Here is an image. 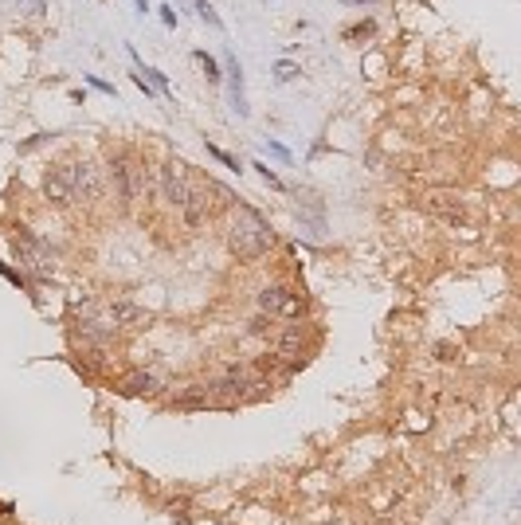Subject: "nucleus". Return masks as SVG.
I'll use <instances>...</instances> for the list:
<instances>
[{
  "mask_svg": "<svg viewBox=\"0 0 521 525\" xmlns=\"http://www.w3.org/2000/svg\"><path fill=\"white\" fill-rule=\"evenodd\" d=\"M228 244H231V251H235L239 259H259V255L271 247V228H267V220H263L255 208L239 204L235 212H231Z\"/></svg>",
  "mask_w": 521,
  "mask_h": 525,
  "instance_id": "nucleus-1",
  "label": "nucleus"
},
{
  "mask_svg": "<svg viewBox=\"0 0 521 525\" xmlns=\"http://www.w3.org/2000/svg\"><path fill=\"white\" fill-rule=\"evenodd\" d=\"M59 177L67 181L75 200H95L102 192V181H98V169L86 165V161H75V165H59Z\"/></svg>",
  "mask_w": 521,
  "mask_h": 525,
  "instance_id": "nucleus-2",
  "label": "nucleus"
},
{
  "mask_svg": "<svg viewBox=\"0 0 521 525\" xmlns=\"http://www.w3.org/2000/svg\"><path fill=\"white\" fill-rule=\"evenodd\" d=\"M259 310L271 314V318H302V298L286 286H267V290H259Z\"/></svg>",
  "mask_w": 521,
  "mask_h": 525,
  "instance_id": "nucleus-3",
  "label": "nucleus"
},
{
  "mask_svg": "<svg viewBox=\"0 0 521 525\" xmlns=\"http://www.w3.org/2000/svg\"><path fill=\"white\" fill-rule=\"evenodd\" d=\"M114 177H118V188L126 200H141L149 188V177H146V165H134V161H118L114 165Z\"/></svg>",
  "mask_w": 521,
  "mask_h": 525,
  "instance_id": "nucleus-4",
  "label": "nucleus"
},
{
  "mask_svg": "<svg viewBox=\"0 0 521 525\" xmlns=\"http://www.w3.org/2000/svg\"><path fill=\"white\" fill-rule=\"evenodd\" d=\"M184 165H161V172H157V188H161V196L169 200V204H177L181 208L184 204V196H188V181H184Z\"/></svg>",
  "mask_w": 521,
  "mask_h": 525,
  "instance_id": "nucleus-5",
  "label": "nucleus"
},
{
  "mask_svg": "<svg viewBox=\"0 0 521 525\" xmlns=\"http://www.w3.org/2000/svg\"><path fill=\"white\" fill-rule=\"evenodd\" d=\"M224 67H228L231 75V106L239 114H247V98H243V71H239V63H235V55H224Z\"/></svg>",
  "mask_w": 521,
  "mask_h": 525,
  "instance_id": "nucleus-6",
  "label": "nucleus"
},
{
  "mask_svg": "<svg viewBox=\"0 0 521 525\" xmlns=\"http://www.w3.org/2000/svg\"><path fill=\"white\" fill-rule=\"evenodd\" d=\"M43 192H48L55 204H75V196H71V188H67V181L59 177V169L48 172V181H43Z\"/></svg>",
  "mask_w": 521,
  "mask_h": 525,
  "instance_id": "nucleus-7",
  "label": "nucleus"
},
{
  "mask_svg": "<svg viewBox=\"0 0 521 525\" xmlns=\"http://www.w3.org/2000/svg\"><path fill=\"white\" fill-rule=\"evenodd\" d=\"M141 318H146V310H137V306H130V302H118L110 310V321H114V326H121V321H141Z\"/></svg>",
  "mask_w": 521,
  "mask_h": 525,
  "instance_id": "nucleus-8",
  "label": "nucleus"
},
{
  "mask_svg": "<svg viewBox=\"0 0 521 525\" xmlns=\"http://www.w3.org/2000/svg\"><path fill=\"white\" fill-rule=\"evenodd\" d=\"M157 388V377L153 373H134V377L126 380V392H153Z\"/></svg>",
  "mask_w": 521,
  "mask_h": 525,
  "instance_id": "nucleus-9",
  "label": "nucleus"
},
{
  "mask_svg": "<svg viewBox=\"0 0 521 525\" xmlns=\"http://www.w3.org/2000/svg\"><path fill=\"white\" fill-rule=\"evenodd\" d=\"M177 404H181V408H196V404H212V388H200V384H196V388H188V392H184V396H181Z\"/></svg>",
  "mask_w": 521,
  "mask_h": 525,
  "instance_id": "nucleus-10",
  "label": "nucleus"
},
{
  "mask_svg": "<svg viewBox=\"0 0 521 525\" xmlns=\"http://www.w3.org/2000/svg\"><path fill=\"white\" fill-rule=\"evenodd\" d=\"M196 4V12H200V20H204V24H212V28H224V20H219L216 12H212V4H208V0H193Z\"/></svg>",
  "mask_w": 521,
  "mask_h": 525,
  "instance_id": "nucleus-11",
  "label": "nucleus"
},
{
  "mask_svg": "<svg viewBox=\"0 0 521 525\" xmlns=\"http://www.w3.org/2000/svg\"><path fill=\"white\" fill-rule=\"evenodd\" d=\"M196 63H204V71H208V79H212V83H219V67L212 59H208L204 51H196Z\"/></svg>",
  "mask_w": 521,
  "mask_h": 525,
  "instance_id": "nucleus-12",
  "label": "nucleus"
},
{
  "mask_svg": "<svg viewBox=\"0 0 521 525\" xmlns=\"http://www.w3.org/2000/svg\"><path fill=\"white\" fill-rule=\"evenodd\" d=\"M208 153H212V157H216V161H224V165H228V169H239V161H235V157H228V153H224V149L208 146Z\"/></svg>",
  "mask_w": 521,
  "mask_h": 525,
  "instance_id": "nucleus-13",
  "label": "nucleus"
},
{
  "mask_svg": "<svg viewBox=\"0 0 521 525\" xmlns=\"http://www.w3.org/2000/svg\"><path fill=\"white\" fill-rule=\"evenodd\" d=\"M361 36H373V24H368V20H364V24H357V28H349V32H345V39H361Z\"/></svg>",
  "mask_w": 521,
  "mask_h": 525,
  "instance_id": "nucleus-14",
  "label": "nucleus"
},
{
  "mask_svg": "<svg viewBox=\"0 0 521 525\" xmlns=\"http://www.w3.org/2000/svg\"><path fill=\"white\" fill-rule=\"evenodd\" d=\"M275 71H279V79H282V83H286V79H294V75H298V67H294V63H279Z\"/></svg>",
  "mask_w": 521,
  "mask_h": 525,
  "instance_id": "nucleus-15",
  "label": "nucleus"
},
{
  "mask_svg": "<svg viewBox=\"0 0 521 525\" xmlns=\"http://www.w3.org/2000/svg\"><path fill=\"white\" fill-rule=\"evenodd\" d=\"M86 83L95 86V90H102V95H114V86H110V83H102V79H95V75H90V79H86Z\"/></svg>",
  "mask_w": 521,
  "mask_h": 525,
  "instance_id": "nucleus-16",
  "label": "nucleus"
},
{
  "mask_svg": "<svg viewBox=\"0 0 521 525\" xmlns=\"http://www.w3.org/2000/svg\"><path fill=\"white\" fill-rule=\"evenodd\" d=\"M161 20H165V28H177V12L173 8H161Z\"/></svg>",
  "mask_w": 521,
  "mask_h": 525,
  "instance_id": "nucleus-17",
  "label": "nucleus"
},
{
  "mask_svg": "<svg viewBox=\"0 0 521 525\" xmlns=\"http://www.w3.org/2000/svg\"><path fill=\"white\" fill-rule=\"evenodd\" d=\"M349 4H373V0H349Z\"/></svg>",
  "mask_w": 521,
  "mask_h": 525,
  "instance_id": "nucleus-18",
  "label": "nucleus"
}]
</instances>
